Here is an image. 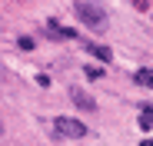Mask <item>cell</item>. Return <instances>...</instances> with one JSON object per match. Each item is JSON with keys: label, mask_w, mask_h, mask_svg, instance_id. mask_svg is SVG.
Here are the masks:
<instances>
[{"label": "cell", "mask_w": 153, "mask_h": 146, "mask_svg": "<svg viewBox=\"0 0 153 146\" xmlns=\"http://www.w3.org/2000/svg\"><path fill=\"white\" fill-rule=\"evenodd\" d=\"M140 126H143V130H150V126H153V113H150V110L140 116Z\"/></svg>", "instance_id": "cell-6"}, {"label": "cell", "mask_w": 153, "mask_h": 146, "mask_svg": "<svg viewBox=\"0 0 153 146\" xmlns=\"http://www.w3.org/2000/svg\"><path fill=\"white\" fill-rule=\"evenodd\" d=\"M143 146H153V139H146V143H143Z\"/></svg>", "instance_id": "cell-9"}, {"label": "cell", "mask_w": 153, "mask_h": 146, "mask_svg": "<svg viewBox=\"0 0 153 146\" xmlns=\"http://www.w3.org/2000/svg\"><path fill=\"white\" fill-rule=\"evenodd\" d=\"M20 50H33V40L30 37H20Z\"/></svg>", "instance_id": "cell-7"}, {"label": "cell", "mask_w": 153, "mask_h": 146, "mask_svg": "<svg viewBox=\"0 0 153 146\" xmlns=\"http://www.w3.org/2000/svg\"><path fill=\"white\" fill-rule=\"evenodd\" d=\"M90 53H93L97 60H107V63H110V50H107V46H90Z\"/></svg>", "instance_id": "cell-5"}, {"label": "cell", "mask_w": 153, "mask_h": 146, "mask_svg": "<svg viewBox=\"0 0 153 146\" xmlns=\"http://www.w3.org/2000/svg\"><path fill=\"white\" fill-rule=\"evenodd\" d=\"M53 130H57L60 136H67V139L87 136V126L80 123V119H73V116H57V119H53Z\"/></svg>", "instance_id": "cell-2"}, {"label": "cell", "mask_w": 153, "mask_h": 146, "mask_svg": "<svg viewBox=\"0 0 153 146\" xmlns=\"http://www.w3.org/2000/svg\"><path fill=\"white\" fill-rule=\"evenodd\" d=\"M0 133H4V123H0Z\"/></svg>", "instance_id": "cell-10"}, {"label": "cell", "mask_w": 153, "mask_h": 146, "mask_svg": "<svg viewBox=\"0 0 153 146\" xmlns=\"http://www.w3.org/2000/svg\"><path fill=\"white\" fill-rule=\"evenodd\" d=\"M133 4H137V7H146V0H133Z\"/></svg>", "instance_id": "cell-8"}, {"label": "cell", "mask_w": 153, "mask_h": 146, "mask_svg": "<svg viewBox=\"0 0 153 146\" xmlns=\"http://www.w3.org/2000/svg\"><path fill=\"white\" fill-rule=\"evenodd\" d=\"M73 7H76V17H80L90 30H103L107 27V10L100 0H73Z\"/></svg>", "instance_id": "cell-1"}, {"label": "cell", "mask_w": 153, "mask_h": 146, "mask_svg": "<svg viewBox=\"0 0 153 146\" xmlns=\"http://www.w3.org/2000/svg\"><path fill=\"white\" fill-rule=\"evenodd\" d=\"M70 96H73V103H76V106H83V110H93V106H97L83 90H70Z\"/></svg>", "instance_id": "cell-3"}, {"label": "cell", "mask_w": 153, "mask_h": 146, "mask_svg": "<svg viewBox=\"0 0 153 146\" xmlns=\"http://www.w3.org/2000/svg\"><path fill=\"white\" fill-rule=\"evenodd\" d=\"M137 83L140 86H153V70H140L137 73Z\"/></svg>", "instance_id": "cell-4"}]
</instances>
